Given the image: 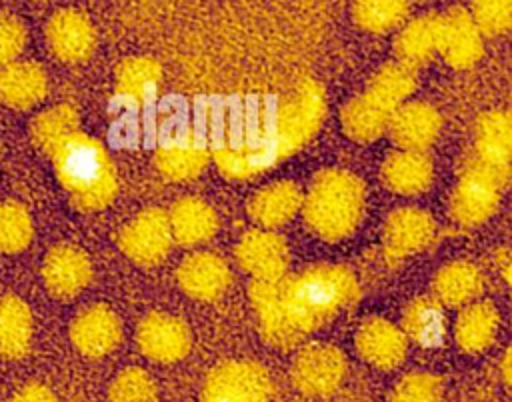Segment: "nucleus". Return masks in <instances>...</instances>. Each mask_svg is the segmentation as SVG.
<instances>
[{
	"instance_id": "7ed1b4c3",
	"label": "nucleus",
	"mask_w": 512,
	"mask_h": 402,
	"mask_svg": "<svg viewBox=\"0 0 512 402\" xmlns=\"http://www.w3.org/2000/svg\"><path fill=\"white\" fill-rule=\"evenodd\" d=\"M364 212V184L346 170H324L302 198L308 228L324 240L336 242L356 230Z\"/></svg>"
},
{
	"instance_id": "1a4fd4ad",
	"label": "nucleus",
	"mask_w": 512,
	"mask_h": 402,
	"mask_svg": "<svg viewBox=\"0 0 512 402\" xmlns=\"http://www.w3.org/2000/svg\"><path fill=\"white\" fill-rule=\"evenodd\" d=\"M436 236L434 218L420 208H398L384 224V256L390 262H400L406 256L424 250Z\"/></svg>"
},
{
	"instance_id": "5701e85b",
	"label": "nucleus",
	"mask_w": 512,
	"mask_h": 402,
	"mask_svg": "<svg viewBox=\"0 0 512 402\" xmlns=\"http://www.w3.org/2000/svg\"><path fill=\"white\" fill-rule=\"evenodd\" d=\"M432 178L434 166L424 152L396 150L382 164V180L396 194L416 196L432 184Z\"/></svg>"
},
{
	"instance_id": "72a5a7b5",
	"label": "nucleus",
	"mask_w": 512,
	"mask_h": 402,
	"mask_svg": "<svg viewBox=\"0 0 512 402\" xmlns=\"http://www.w3.org/2000/svg\"><path fill=\"white\" fill-rule=\"evenodd\" d=\"M408 10V0H354L352 16L362 30L382 34L402 26Z\"/></svg>"
},
{
	"instance_id": "79ce46f5",
	"label": "nucleus",
	"mask_w": 512,
	"mask_h": 402,
	"mask_svg": "<svg viewBox=\"0 0 512 402\" xmlns=\"http://www.w3.org/2000/svg\"><path fill=\"white\" fill-rule=\"evenodd\" d=\"M508 362H510V350L504 354V366H502V374H504L506 382H510V366H508Z\"/></svg>"
},
{
	"instance_id": "393cba45",
	"label": "nucleus",
	"mask_w": 512,
	"mask_h": 402,
	"mask_svg": "<svg viewBox=\"0 0 512 402\" xmlns=\"http://www.w3.org/2000/svg\"><path fill=\"white\" fill-rule=\"evenodd\" d=\"M160 80L162 68L154 58L134 56L118 66L116 92L124 104L136 108L156 94Z\"/></svg>"
},
{
	"instance_id": "39448f33",
	"label": "nucleus",
	"mask_w": 512,
	"mask_h": 402,
	"mask_svg": "<svg viewBox=\"0 0 512 402\" xmlns=\"http://www.w3.org/2000/svg\"><path fill=\"white\" fill-rule=\"evenodd\" d=\"M508 178L470 156L450 198V214L460 226L486 222L500 204V194Z\"/></svg>"
},
{
	"instance_id": "f8f14e48",
	"label": "nucleus",
	"mask_w": 512,
	"mask_h": 402,
	"mask_svg": "<svg viewBox=\"0 0 512 402\" xmlns=\"http://www.w3.org/2000/svg\"><path fill=\"white\" fill-rule=\"evenodd\" d=\"M482 50V34L466 8L456 6L440 16L438 52L452 68H472L480 60Z\"/></svg>"
},
{
	"instance_id": "412c9836",
	"label": "nucleus",
	"mask_w": 512,
	"mask_h": 402,
	"mask_svg": "<svg viewBox=\"0 0 512 402\" xmlns=\"http://www.w3.org/2000/svg\"><path fill=\"white\" fill-rule=\"evenodd\" d=\"M302 192L290 180H280L260 188L248 202L250 218L264 226L276 228L286 224L302 208Z\"/></svg>"
},
{
	"instance_id": "6e6552de",
	"label": "nucleus",
	"mask_w": 512,
	"mask_h": 402,
	"mask_svg": "<svg viewBox=\"0 0 512 402\" xmlns=\"http://www.w3.org/2000/svg\"><path fill=\"white\" fill-rule=\"evenodd\" d=\"M346 372L344 354L330 344L304 346L292 364L294 386L308 396L332 394Z\"/></svg>"
},
{
	"instance_id": "58836bf2",
	"label": "nucleus",
	"mask_w": 512,
	"mask_h": 402,
	"mask_svg": "<svg viewBox=\"0 0 512 402\" xmlns=\"http://www.w3.org/2000/svg\"><path fill=\"white\" fill-rule=\"evenodd\" d=\"M32 224L28 214L14 204H0V250L14 252L28 244Z\"/></svg>"
},
{
	"instance_id": "c756f323",
	"label": "nucleus",
	"mask_w": 512,
	"mask_h": 402,
	"mask_svg": "<svg viewBox=\"0 0 512 402\" xmlns=\"http://www.w3.org/2000/svg\"><path fill=\"white\" fill-rule=\"evenodd\" d=\"M46 94V74L32 62L8 64L0 72V98L16 108H28Z\"/></svg>"
},
{
	"instance_id": "b1692460",
	"label": "nucleus",
	"mask_w": 512,
	"mask_h": 402,
	"mask_svg": "<svg viewBox=\"0 0 512 402\" xmlns=\"http://www.w3.org/2000/svg\"><path fill=\"white\" fill-rule=\"evenodd\" d=\"M440 14H422L406 22L394 42L398 62L416 68L438 52Z\"/></svg>"
},
{
	"instance_id": "6ab92c4d",
	"label": "nucleus",
	"mask_w": 512,
	"mask_h": 402,
	"mask_svg": "<svg viewBox=\"0 0 512 402\" xmlns=\"http://www.w3.org/2000/svg\"><path fill=\"white\" fill-rule=\"evenodd\" d=\"M474 158L504 178L510 176L512 120L506 110H490L476 122Z\"/></svg>"
},
{
	"instance_id": "dca6fc26",
	"label": "nucleus",
	"mask_w": 512,
	"mask_h": 402,
	"mask_svg": "<svg viewBox=\"0 0 512 402\" xmlns=\"http://www.w3.org/2000/svg\"><path fill=\"white\" fill-rule=\"evenodd\" d=\"M176 280L188 296L196 300H216L228 290L232 274L220 256L212 252H196L180 262Z\"/></svg>"
},
{
	"instance_id": "a19ab883",
	"label": "nucleus",
	"mask_w": 512,
	"mask_h": 402,
	"mask_svg": "<svg viewBox=\"0 0 512 402\" xmlns=\"http://www.w3.org/2000/svg\"><path fill=\"white\" fill-rule=\"evenodd\" d=\"M10 402H58V398L40 384H28L24 388H20Z\"/></svg>"
},
{
	"instance_id": "473e14b6",
	"label": "nucleus",
	"mask_w": 512,
	"mask_h": 402,
	"mask_svg": "<svg viewBox=\"0 0 512 402\" xmlns=\"http://www.w3.org/2000/svg\"><path fill=\"white\" fill-rule=\"evenodd\" d=\"M414 88L416 70L402 62H390L372 76L364 92L372 96L376 102H380L384 108L394 112L400 104H404V100L412 94Z\"/></svg>"
},
{
	"instance_id": "c9c22d12",
	"label": "nucleus",
	"mask_w": 512,
	"mask_h": 402,
	"mask_svg": "<svg viewBox=\"0 0 512 402\" xmlns=\"http://www.w3.org/2000/svg\"><path fill=\"white\" fill-rule=\"evenodd\" d=\"M112 402H154L156 384L142 368L122 370L110 384Z\"/></svg>"
},
{
	"instance_id": "cd10ccee",
	"label": "nucleus",
	"mask_w": 512,
	"mask_h": 402,
	"mask_svg": "<svg viewBox=\"0 0 512 402\" xmlns=\"http://www.w3.org/2000/svg\"><path fill=\"white\" fill-rule=\"evenodd\" d=\"M482 290V274L476 264L456 260L438 270L434 278V294L440 304L466 306Z\"/></svg>"
},
{
	"instance_id": "c85d7f7f",
	"label": "nucleus",
	"mask_w": 512,
	"mask_h": 402,
	"mask_svg": "<svg viewBox=\"0 0 512 402\" xmlns=\"http://www.w3.org/2000/svg\"><path fill=\"white\" fill-rule=\"evenodd\" d=\"M406 340H414L424 348H434L444 338V308L432 296L412 300L402 314V328Z\"/></svg>"
},
{
	"instance_id": "aec40b11",
	"label": "nucleus",
	"mask_w": 512,
	"mask_h": 402,
	"mask_svg": "<svg viewBox=\"0 0 512 402\" xmlns=\"http://www.w3.org/2000/svg\"><path fill=\"white\" fill-rule=\"evenodd\" d=\"M90 274L88 256L70 244L56 246L46 256L44 280L50 292L60 298L76 296L90 282Z\"/></svg>"
},
{
	"instance_id": "20e7f679",
	"label": "nucleus",
	"mask_w": 512,
	"mask_h": 402,
	"mask_svg": "<svg viewBox=\"0 0 512 402\" xmlns=\"http://www.w3.org/2000/svg\"><path fill=\"white\" fill-rule=\"evenodd\" d=\"M326 114L324 88L314 80H302L278 104L268 120V132L276 144L278 158L298 152L318 132Z\"/></svg>"
},
{
	"instance_id": "9b49d317",
	"label": "nucleus",
	"mask_w": 512,
	"mask_h": 402,
	"mask_svg": "<svg viewBox=\"0 0 512 402\" xmlns=\"http://www.w3.org/2000/svg\"><path fill=\"white\" fill-rule=\"evenodd\" d=\"M288 246L272 230H250L236 246L238 264L258 282H272L286 276Z\"/></svg>"
},
{
	"instance_id": "4468645a",
	"label": "nucleus",
	"mask_w": 512,
	"mask_h": 402,
	"mask_svg": "<svg viewBox=\"0 0 512 402\" xmlns=\"http://www.w3.org/2000/svg\"><path fill=\"white\" fill-rule=\"evenodd\" d=\"M46 40L52 54L60 60L80 62L92 54L96 44V32L88 16L78 10L64 8L48 20Z\"/></svg>"
},
{
	"instance_id": "423d86ee",
	"label": "nucleus",
	"mask_w": 512,
	"mask_h": 402,
	"mask_svg": "<svg viewBox=\"0 0 512 402\" xmlns=\"http://www.w3.org/2000/svg\"><path fill=\"white\" fill-rule=\"evenodd\" d=\"M270 388L264 366L252 360H230L206 376L202 402H268Z\"/></svg>"
},
{
	"instance_id": "ea45409f",
	"label": "nucleus",
	"mask_w": 512,
	"mask_h": 402,
	"mask_svg": "<svg viewBox=\"0 0 512 402\" xmlns=\"http://www.w3.org/2000/svg\"><path fill=\"white\" fill-rule=\"evenodd\" d=\"M26 44L24 24L10 14H0V66H8Z\"/></svg>"
},
{
	"instance_id": "7c9ffc66",
	"label": "nucleus",
	"mask_w": 512,
	"mask_h": 402,
	"mask_svg": "<svg viewBox=\"0 0 512 402\" xmlns=\"http://www.w3.org/2000/svg\"><path fill=\"white\" fill-rule=\"evenodd\" d=\"M154 164L162 176L184 182L202 174L208 164V150L192 140H174L158 148Z\"/></svg>"
},
{
	"instance_id": "2eb2a0df",
	"label": "nucleus",
	"mask_w": 512,
	"mask_h": 402,
	"mask_svg": "<svg viewBox=\"0 0 512 402\" xmlns=\"http://www.w3.org/2000/svg\"><path fill=\"white\" fill-rule=\"evenodd\" d=\"M278 158L276 144L268 128L258 136V140L242 144H222L214 150V162L218 170L230 180H248L262 174L266 168L274 166Z\"/></svg>"
},
{
	"instance_id": "0eeeda50",
	"label": "nucleus",
	"mask_w": 512,
	"mask_h": 402,
	"mask_svg": "<svg viewBox=\"0 0 512 402\" xmlns=\"http://www.w3.org/2000/svg\"><path fill=\"white\" fill-rule=\"evenodd\" d=\"M172 232L164 210L148 208L134 216L120 232L118 244L122 252L142 266L162 262L172 248Z\"/></svg>"
},
{
	"instance_id": "f03ea898",
	"label": "nucleus",
	"mask_w": 512,
	"mask_h": 402,
	"mask_svg": "<svg viewBox=\"0 0 512 402\" xmlns=\"http://www.w3.org/2000/svg\"><path fill=\"white\" fill-rule=\"evenodd\" d=\"M58 180L70 192L76 208L96 212L106 208L118 190V178L104 146L76 130L52 150Z\"/></svg>"
},
{
	"instance_id": "f257e3e1",
	"label": "nucleus",
	"mask_w": 512,
	"mask_h": 402,
	"mask_svg": "<svg viewBox=\"0 0 512 402\" xmlns=\"http://www.w3.org/2000/svg\"><path fill=\"white\" fill-rule=\"evenodd\" d=\"M276 298L284 322L298 342L328 324L360 298L354 274L336 264H314L276 280Z\"/></svg>"
},
{
	"instance_id": "a878e982",
	"label": "nucleus",
	"mask_w": 512,
	"mask_h": 402,
	"mask_svg": "<svg viewBox=\"0 0 512 402\" xmlns=\"http://www.w3.org/2000/svg\"><path fill=\"white\" fill-rule=\"evenodd\" d=\"M498 324V310L490 302H470L456 320V342L466 352H482L494 342Z\"/></svg>"
},
{
	"instance_id": "bb28decb",
	"label": "nucleus",
	"mask_w": 512,
	"mask_h": 402,
	"mask_svg": "<svg viewBox=\"0 0 512 402\" xmlns=\"http://www.w3.org/2000/svg\"><path fill=\"white\" fill-rule=\"evenodd\" d=\"M392 112L366 92L348 100L342 108V128L358 142H372L388 130Z\"/></svg>"
},
{
	"instance_id": "4be33fe9",
	"label": "nucleus",
	"mask_w": 512,
	"mask_h": 402,
	"mask_svg": "<svg viewBox=\"0 0 512 402\" xmlns=\"http://www.w3.org/2000/svg\"><path fill=\"white\" fill-rule=\"evenodd\" d=\"M166 216L172 238L182 246L202 244L210 240L218 228L214 208L196 196L180 198Z\"/></svg>"
},
{
	"instance_id": "4c0bfd02",
	"label": "nucleus",
	"mask_w": 512,
	"mask_h": 402,
	"mask_svg": "<svg viewBox=\"0 0 512 402\" xmlns=\"http://www.w3.org/2000/svg\"><path fill=\"white\" fill-rule=\"evenodd\" d=\"M390 402H442V382L428 372L406 374L396 384Z\"/></svg>"
},
{
	"instance_id": "9d476101",
	"label": "nucleus",
	"mask_w": 512,
	"mask_h": 402,
	"mask_svg": "<svg viewBox=\"0 0 512 402\" xmlns=\"http://www.w3.org/2000/svg\"><path fill=\"white\" fill-rule=\"evenodd\" d=\"M136 342L144 356L154 362H176L190 350V330L178 316L150 312L136 330Z\"/></svg>"
},
{
	"instance_id": "f704fd0d",
	"label": "nucleus",
	"mask_w": 512,
	"mask_h": 402,
	"mask_svg": "<svg viewBox=\"0 0 512 402\" xmlns=\"http://www.w3.org/2000/svg\"><path fill=\"white\" fill-rule=\"evenodd\" d=\"M78 130V116L70 106H56L40 114L32 126L34 140L40 148L52 154V150L70 134Z\"/></svg>"
},
{
	"instance_id": "ddd939ff",
	"label": "nucleus",
	"mask_w": 512,
	"mask_h": 402,
	"mask_svg": "<svg viewBox=\"0 0 512 402\" xmlns=\"http://www.w3.org/2000/svg\"><path fill=\"white\" fill-rule=\"evenodd\" d=\"M442 128L440 112L428 102H404L400 104L388 122V130L392 140L400 146V150H416L424 152L434 144Z\"/></svg>"
},
{
	"instance_id": "2f4dec72",
	"label": "nucleus",
	"mask_w": 512,
	"mask_h": 402,
	"mask_svg": "<svg viewBox=\"0 0 512 402\" xmlns=\"http://www.w3.org/2000/svg\"><path fill=\"white\" fill-rule=\"evenodd\" d=\"M32 336L28 306L14 296L0 298V356L20 358L26 354Z\"/></svg>"
},
{
	"instance_id": "f3484780",
	"label": "nucleus",
	"mask_w": 512,
	"mask_h": 402,
	"mask_svg": "<svg viewBox=\"0 0 512 402\" xmlns=\"http://www.w3.org/2000/svg\"><path fill=\"white\" fill-rule=\"evenodd\" d=\"M70 336L82 354L90 358H102L118 346L122 338V326L110 308L98 304L76 316Z\"/></svg>"
},
{
	"instance_id": "a211bd4d",
	"label": "nucleus",
	"mask_w": 512,
	"mask_h": 402,
	"mask_svg": "<svg viewBox=\"0 0 512 402\" xmlns=\"http://www.w3.org/2000/svg\"><path fill=\"white\" fill-rule=\"evenodd\" d=\"M356 348L368 364L392 370L404 360L408 340L396 324L384 318H370L356 332Z\"/></svg>"
},
{
	"instance_id": "e433bc0d",
	"label": "nucleus",
	"mask_w": 512,
	"mask_h": 402,
	"mask_svg": "<svg viewBox=\"0 0 512 402\" xmlns=\"http://www.w3.org/2000/svg\"><path fill=\"white\" fill-rule=\"evenodd\" d=\"M468 14L480 34L500 36L510 28L512 0H470Z\"/></svg>"
}]
</instances>
